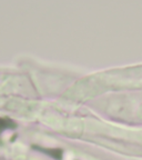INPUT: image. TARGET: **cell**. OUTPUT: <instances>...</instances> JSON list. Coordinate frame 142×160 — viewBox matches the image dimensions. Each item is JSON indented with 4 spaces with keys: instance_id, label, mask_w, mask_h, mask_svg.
<instances>
[{
    "instance_id": "obj_1",
    "label": "cell",
    "mask_w": 142,
    "mask_h": 160,
    "mask_svg": "<svg viewBox=\"0 0 142 160\" xmlns=\"http://www.w3.org/2000/svg\"><path fill=\"white\" fill-rule=\"evenodd\" d=\"M13 128H16V123L13 120L9 118H0V133L3 132L5 130L13 129Z\"/></svg>"
}]
</instances>
